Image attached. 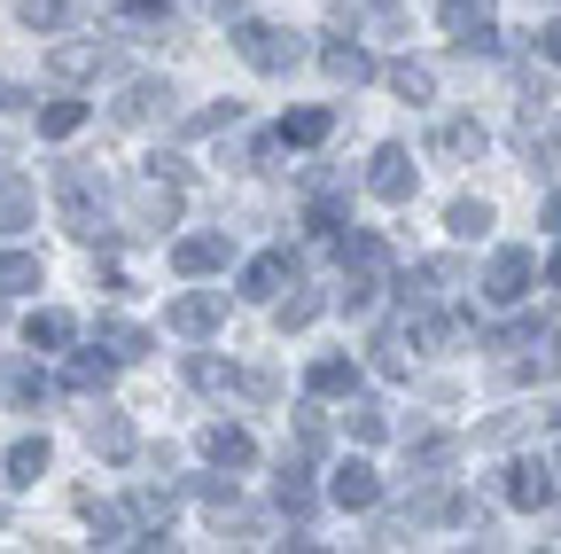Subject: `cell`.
Instances as JSON below:
<instances>
[{
    "label": "cell",
    "instance_id": "d6986e66",
    "mask_svg": "<svg viewBox=\"0 0 561 554\" xmlns=\"http://www.w3.org/2000/svg\"><path fill=\"white\" fill-rule=\"evenodd\" d=\"M47 71H55L62 87L94 79V71H102V39H62V47H47Z\"/></svg>",
    "mask_w": 561,
    "mask_h": 554
},
{
    "label": "cell",
    "instance_id": "ee69618b",
    "mask_svg": "<svg viewBox=\"0 0 561 554\" xmlns=\"http://www.w3.org/2000/svg\"><path fill=\"white\" fill-rule=\"evenodd\" d=\"M538 55H546V71H561V16L538 32Z\"/></svg>",
    "mask_w": 561,
    "mask_h": 554
},
{
    "label": "cell",
    "instance_id": "681fc988",
    "mask_svg": "<svg viewBox=\"0 0 561 554\" xmlns=\"http://www.w3.org/2000/svg\"><path fill=\"white\" fill-rule=\"evenodd\" d=\"M0 523H9V508H0Z\"/></svg>",
    "mask_w": 561,
    "mask_h": 554
},
{
    "label": "cell",
    "instance_id": "f35d334b",
    "mask_svg": "<svg viewBox=\"0 0 561 554\" xmlns=\"http://www.w3.org/2000/svg\"><path fill=\"white\" fill-rule=\"evenodd\" d=\"M16 16H24L32 32H55V24L70 16V0H16Z\"/></svg>",
    "mask_w": 561,
    "mask_h": 554
},
{
    "label": "cell",
    "instance_id": "5b68a950",
    "mask_svg": "<svg viewBox=\"0 0 561 554\" xmlns=\"http://www.w3.org/2000/svg\"><path fill=\"white\" fill-rule=\"evenodd\" d=\"M553 500H561V476H553V461H515V468H507V508L546 516Z\"/></svg>",
    "mask_w": 561,
    "mask_h": 554
},
{
    "label": "cell",
    "instance_id": "30bf717a",
    "mask_svg": "<svg viewBox=\"0 0 561 554\" xmlns=\"http://www.w3.org/2000/svg\"><path fill=\"white\" fill-rule=\"evenodd\" d=\"M110 117L117 125H157V117H172V87L164 79H125V94H117Z\"/></svg>",
    "mask_w": 561,
    "mask_h": 554
},
{
    "label": "cell",
    "instance_id": "cb8c5ba5",
    "mask_svg": "<svg viewBox=\"0 0 561 554\" xmlns=\"http://www.w3.org/2000/svg\"><path fill=\"white\" fill-rule=\"evenodd\" d=\"M453 453H460V438H445V430L405 438V468H413V476H445V468H453Z\"/></svg>",
    "mask_w": 561,
    "mask_h": 554
},
{
    "label": "cell",
    "instance_id": "c3c4849f",
    "mask_svg": "<svg viewBox=\"0 0 561 554\" xmlns=\"http://www.w3.org/2000/svg\"><path fill=\"white\" fill-rule=\"evenodd\" d=\"M553 476H561V453H553Z\"/></svg>",
    "mask_w": 561,
    "mask_h": 554
},
{
    "label": "cell",
    "instance_id": "7c38bea8",
    "mask_svg": "<svg viewBox=\"0 0 561 554\" xmlns=\"http://www.w3.org/2000/svg\"><path fill=\"white\" fill-rule=\"evenodd\" d=\"M328 500H335V508H351V516H367V508L382 500V476H375L367 461H343V468L328 476Z\"/></svg>",
    "mask_w": 561,
    "mask_h": 554
},
{
    "label": "cell",
    "instance_id": "8fae6325",
    "mask_svg": "<svg viewBox=\"0 0 561 554\" xmlns=\"http://www.w3.org/2000/svg\"><path fill=\"white\" fill-rule=\"evenodd\" d=\"M195 445H203V461H210V468H250V461H257V438H250L242 422H203V438H195Z\"/></svg>",
    "mask_w": 561,
    "mask_h": 554
},
{
    "label": "cell",
    "instance_id": "484cf974",
    "mask_svg": "<svg viewBox=\"0 0 561 554\" xmlns=\"http://www.w3.org/2000/svg\"><path fill=\"white\" fill-rule=\"evenodd\" d=\"M328 125H335L328 110H289V117H280V133H273V142H280V149H320V142H328Z\"/></svg>",
    "mask_w": 561,
    "mask_h": 554
},
{
    "label": "cell",
    "instance_id": "74e56055",
    "mask_svg": "<svg viewBox=\"0 0 561 554\" xmlns=\"http://www.w3.org/2000/svg\"><path fill=\"white\" fill-rule=\"evenodd\" d=\"M187 493H195L203 508H234V476H227V468H210V476H195V484H187Z\"/></svg>",
    "mask_w": 561,
    "mask_h": 554
},
{
    "label": "cell",
    "instance_id": "2e32d148",
    "mask_svg": "<svg viewBox=\"0 0 561 554\" xmlns=\"http://www.w3.org/2000/svg\"><path fill=\"white\" fill-rule=\"evenodd\" d=\"M32 219H39V188H32L24 172L0 165V235H16V227H32Z\"/></svg>",
    "mask_w": 561,
    "mask_h": 554
},
{
    "label": "cell",
    "instance_id": "5bb4252c",
    "mask_svg": "<svg viewBox=\"0 0 561 554\" xmlns=\"http://www.w3.org/2000/svg\"><path fill=\"white\" fill-rule=\"evenodd\" d=\"M133 219H140V227H172V219H180V180L149 172V180L133 188Z\"/></svg>",
    "mask_w": 561,
    "mask_h": 554
},
{
    "label": "cell",
    "instance_id": "f6af8a7d",
    "mask_svg": "<svg viewBox=\"0 0 561 554\" xmlns=\"http://www.w3.org/2000/svg\"><path fill=\"white\" fill-rule=\"evenodd\" d=\"M538 219H546V227L561 235V195H546V212H538Z\"/></svg>",
    "mask_w": 561,
    "mask_h": 554
},
{
    "label": "cell",
    "instance_id": "603a6c76",
    "mask_svg": "<svg viewBox=\"0 0 561 554\" xmlns=\"http://www.w3.org/2000/svg\"><path fill=\"white\" fill-rule=\"evenodd\" d=\"M273 508L289 516V523H305V516H312V484H305V461H280V476H273Z\"/></svg>",
    "mask_w": 561,
    "mask_h": 554
},
{
    "label": "cell",
    "instance_id": "44dd1931",
    "mask_svg": "<svg viewBox=\"0 0 561 554\" xmlns=\"http://www.w3.org/2000/svg\"><path fill=\"white\" fill-rule=\"evenodd\" d=\"M94 343H102V352L125 368V360L149 352V328H140V320H117V313H102V320H94Z\"/></svg>",
    "mask_w": 561,
    "mask_h": 554
},
{
    "label": "cell",
    "instance_id": "f1b7e54d",
    "mask_svg": "<svg viewBox=\"0 0 561 554\" xmlns=\"http://www.w3.org/2000/svg\"><path fill=\"white\" fill-rule=\"evenodd\" d=\"M515 368H523L530 383H553V375H561V336H553V328H538V336L523 343V360H515Z\"/></svg>",
    "mask_w": 561,
    "mask_h": 554
},
{
    "label": "cell",
    "instance_id": "7dc6e473",
    "mask_svg": "<svg viewBox=\"0 0 561 554\" xmlns=\"http://www.w3.org/2000/svg\"><path fill=\"white\" fill-rule=\"evenodd\" d=\"M546 422H553V430H561V406H553V414H546Z\"/></svg>",
    "mask_w": 561,
    "mask_h": 554
},
{
    "label": "cell",
    "instance_id": "f546056e",
    "mask_svg": "<svg viewBox=\"0 0 561 554\" xmlns=\"http://www.w3.org/2000/svg\"><path fill=\"white\" fill-rule=\"evenodd\" d=\"M24 343H32V352H62V343H70V313L39 305V313L24 320Z\"/></svg>",
    "mask_w": 561,
    "mask_h": 554
},
{
    "label": "cell",
    "instance_id": "ffe728a7",
    "mask_svg": "<svg viewBox=\"0 0 561 554\" xmlns=\"http://www.w3.org/2000/svg\"><path fill=\"white\" fill-rule=\"evenodd\" d=\"M305 391H312V398H351V391H359V360H343V352L312 360V368H305Z\"/></svg>",
    "mask_w": 561,
    "mask_h": 554
},
{
    "label": "cell",
    "instance_id": "e575fe53",
    "mask_svg": "<svg viewBox=\"0 0 561 554\" xmlns=\"http://www.w3.org/2000/svg\"><path fill=\"white\" fill-rule=\"evenodd\" d=\"M351 438H359V445H382L390 438V414L375 398H359V391H351Z\"/></svg>",
    "mask_w": 561,
    "mask_h": 554
},
{
    "label": "cell",
    "instance_id": "4316f807",
    "mask_svg": "<svg viewBox=\"0 0 561 554\" xmlns=\"http://www.w3.org/2000/svg\"><path fill=\"white\" fill-rule=\"evenodd\" d=\"M483 142H491V133H483L476 117H453V125H437V157H453V165L483 157Z\"/></svg>",
    "mask_w": 561,
    "mask_h": 554
},
{
    "label": "cell",
    "instance_id": "d590c367",
    "mask_svg": "<svg viewBox=\"0 0 561 554\" xmlns=\"http://www.w3.org/2000/svg\"><path fill=\"white\" fill-rule=\"evenodd\" d=\"M79 125H87V102H47V110H39V133H47V142H70Z\"/></svg>",
    "mask_w": 561,
    "mask_h": 554
},
{
    "label": "cell",
    "instance_id": "6da1fadb",
    "mask_svg": "<svg viewBox=\"0 0 561 554\" xmlns=\"http://www.w3.org/2000/svg\"><path fill=\"white\" fill-rule=\"evenodd\" d=\"M55 195H62V227L79 235V242H110L117 227H110V195H102V180L87 172V165H62L55 172Z\"/></svg>",
    "mask_w": 561,
    "mask_h": 554
},
{
    "label": "cell",
    "instance_id": "7a4b0ae2",
    "mask_svg": "<svg viewBox=\"0 0 561 554\" xmlns=\"http://www.w3.org/2000/svg\"><path fill=\"white\" fill-rule=\"evenodd\" d=\"M343 305L351 313H367L382 290H390V242L382 235H343Z\"/></svg>",
    "mask_w": 561,
    "mask_h": 554
},
{
    "label": "cell",
    "instance_id": "ba28073f",
    "mask_svg": "<svg viewBox=\"0 0 561 554\" xmlns=\"http://www.w3.org/2000/svg\"><path fill=\"white\" fill-rule=\"evenodd\" d=\"M367 195H382V203H405V195H413V149L382 142V149L367 157Z\"/></svg>",
    "mask_w": 561,
    "mask_h": 554
},
{
    "label": "cell",
    "instance_id": "7402d4cb",
    "mask_svg": "<svg viewBox=\"0 0 561 554\" xmlns=\"http://www.w3.org/2000/svg\"><path fill=\"white\" fill-rule=\"evenodd\" d=\"M413 297V290H405ZM398 336H413V343H430V352H445V343H453V313H437V305H405V320H398Z\"/></svg>",
    "mask_w": 561,
    "mask_h": 554
},
{
    "label": "cell",
    "instance_id": "f907efd6",
    "mask_svg": "<svg viewBox=\"0 0 561 554\" xmlns=\"http://www.w3.org/2000/svg\"><path fill=\"white\" fill-rule=\"evenodd\" d=\"M553 133H561V125H553Z\"/></svg>",
    "mask_w": 561,
    "mask_h": 554
},
{
    "label": "cell",
    "instance_id": "83f0119b",
    "mask_svg": "<svg viewBox=\"0 0 561 554\" xmlns=\"http://www.w3.org/2000/svg\"><path fill=\"white\" fill-rule=\"evenodd\" d=\"M110 375H117V360L102 352V343H94V352H70V368H62L70 391H110Z\"/></svg>",
    "mask_w": 561,
    "mask_h": 554
},
{
    "label": "cell",
    "instance_id": "bcb514c9",
    "mask_svg": "<svg viewBox=\"0 0 561 554\" xmlns=\"http://www.w3.org/2000/svg\"><path fill=\"white\" fill-rule=\"evenodd\" d=\"M546 282H553V290H561V250H553V258H546Z\"/></svg>",
    "mask_w": 561,
    "mask_h": 554
},
{
    "label": "cell",
    "instance_id": "d4e9b609",
    "mask_svg": "<svg viewBox=\"0 0 561 554\" xmlns=\"http://www.w3.org/2000/svg\"><path fill=\"white\" fill-rule=\"evenodd\" d=\"M0 398H9V406H39L47 398V375L32 360H0Z\"/></svg>",
    "mask_w": 561,
    "mask_h": 554
},
{
    "label": "cell",
    "instance_id": "8d00e7d4",
    "mask_svg": "<svg viewBox=\"0 0 561 554\" xmlns=\"http://www.w3.org/2000/svg\"><path fill=\"white\" fill-rule=\"evenodd\" d=\"M328 313V297L320 290H297V297H280V328H312Z\"/></svg>",
    "mask_w": 561,
    "mask_h": 554
},
{
    "label": "cell",
    "instance_id": "ab89813d",
    "mask_svg": "<svg viewBox=\"0 0 561 554\" xmlns=\"http://www.w3.org/2000/svg\"><path fill=\"white\" fill-rule=\"evenodd\" d=\"M125 24H172V0H117Z\"/></svg>",
    "mask_w": 561,
    "mask_h": 554
},
{
    "label": "cell",
    "instance_id": "4dcf8cb0",
    "mask_svg": "<svg viewBox=\"0 0 561 554\" xmlns=\"http://www.w3.org/2000/svg\"><path fill=\"white\" fill-rule=\"evenodd\" d=\"M382 79H390V94H405V102H430V94H437V71H430V63H413V55L390 63Z\"/></svg>",
    "mask_w": 561,
    "mask_h": 554
},
{
    "label": "cell",
    "instance_id": "4fadbf2b",
    "mask_svg": "<svg viewBox=\"0 0 561 554\" xmlns=\"http://www.w3.org/2000/svg\"><path fill=\"white\" fill-rule=\"evenodd\" d=\"M187 375H195L203 391H242V398H273V375H257V368H227V360H187Z\"/></svg>",
    "mask_w": 561,
    "mask_h": 554
},
{
    "label": "cell",
    "instance_id": "277c9868",
    "mask_svg": "<svg viewBox=\"0 0 561 554\" xmlns=\"http://www.w3.org/2000/svg\"><path fill=\"white\" fill-rule=\"evenodd\" d=\"M445 32L460 55H500V32H491V0H445Z\"/></svg>",
    "mask_w": 561,
    "mask_h": 554
},
{
    "label": "cell",
    "instance_id": "e0dca14e",
    "mask_svg": "<svg viewBox=\"0 0 561 554\" xmlns=\"http://www.w3.org/2000/svg\"><path fill=\"white\" fill-rule=\"evenodd\" d=\"M320 71H328L335 87H367V79H375V55H367L359 39H328V47H320Z\"/></svg>",
    "mask_w": 561,
    "mask_h": 554
},
{
    "label": "cell",
    "instance_id": "60d3db41",
    "mask_svg": "<svg viewBox=\"0 0 561 554\" xmlns=\"http://www.w3.org/2000/svg\"><path fill=\"white\" fill-rule=\"evenodd\" d=\"M297 438H305V453L328 445V414H320V406H297Z\"/></svg>",
    "mask_w": 561,
    "mask_h": 554
},
{
    "label": "cell",
    "instance_id": "9c48e42d",
    "mask_svg": "<svg viewBox=\"0 0 561 554\" xmlns=\"http://www.w3.org/2000/svg\"><path fill=\"white\" fill-rule=\"evenodd\" d=\"M280 290H297V258H289V250H257V258L242 265V297L273 305Z\"/></svg>",
    "mask_w": 561,
    "mask_h": 554
},
{
    "label": "cell",
    "instance_id": "b9f144b4",
    "mask_svg": "<svg viewBox=\"0 0 561 554\" xmlns=\"http://www.w3.org/2000/svg\"><path fill=\"white\" fill-rule=\"evenodd\" d=\"M375 368H382V375H405V336H398V328L375 343Z\"/></svg>",
    "mask_w": 561,
    "mask_h": 554
},
{
    "label": "cell",
    "instance_id": "7bdbcfd3",
    "mask_svg": "<svg viewBox=\"0 0 561 554\" xmlns=\"http://www.w3.org/2000/svg\"><path fill=\"white\" fill-rule=\"evenodd\" d=\"M234 117H242L234 102H219V110H195V117H187V133H219V125H234Z\"/></svg>",
    "mask_w": 561,
    "mask_h": 554
},
{
    "label": "cell",
    "instance_id": "836d02e7",
    "mask_svg": "<svg viewBox=\"0 0 561 554\" xmlns=\"http://www.w3.org/2000/svg\"><path fill=\"white\" fill-rule=\"evenodd\" d=\"M445 227H453L460 242H476V235H491V203H483V195H460V203H453V212H445Z\"/></svg>",
    "mask_w": 561,
    "mask_h": 554
},
{
    "label": "cell",
    "instance_id": "3957f363",
    "mask_svg": "<svg viewBox=\"0 0 561 554\" xmlns=\"http://www.w3.org/2000/svg\"><path fill=\"white\" fill-rule=\"evenodd\" d=\"M234 55L250 63V71H265V79H280V71H297L305 63V39L297 32H280V24H234Z\"/></svg>",
    "mask_w": 561,
    "mask_h": 554
},
{
    "label": "cell",
    "instance_id": "ac0fdd59",
    "mask_svg": "<svg viewBox=\"0 0 561 554\" xmlns=\"http://www.w3.org/2000/svg\"><path fill=\"white\" fill-rule=\"evenodd\" d=\"M172 265L187 273V282L219 273V265H227V235H180V242H172Z\"/></svg>",
    "mask_w": 561,
    "mask_h": 554
},
{
    "label": "cell",
    "instance_id": "d6a6232c",
    "mask_svg": "<svg viewBox=\"0 0 561 554\" xmlns=\"http://www.w3.org/2000/svg\"><path fill=\"white\" fill-rule=\"evenodd\" d=\"M47 476V438H16L9 445V484H39Z\"/></svg>",
    "mask_w": 561,
    "mask_h": 554
},
{
    "label": "cell",
    "instance_id": "1f68e13d",
    "mask_svg": "<svg viewBox=\"0 0 561 554\" xmlns=\"http://www.w3.org/2000/svg\"><path fill=\"white\" fill-rule=\"evenodd\" d=\"M39 282H47V265L32 250H0V297H9V290H39Z\"/></svg>",
    "mask_w": 561,
    "mask_h": 554
},
{
    "label": "cell",
    "instance_id": "9a60e30c",
    "mask_svg": "<svg viewBox=\"0 0 561 554\" xmlns=\"http://www.w3.org/2000/svg\"><path fill=\"white\" fill-rule=\"evenodd\" d=\"M87 445H94L102 461H133L140 438H133V422H125L117 406H94V414H87Z\"/></svg>",
    "mask_w": 561,
    "mask_h": 554
},
{
    "label": "cell",
    "instance_id": "52a82bcc",
    "mask_svg": "<svg viewBox=\"0 0 561 554\" xmlns=\"http://www.w3.org/2000/svg\"><path fill=\"white\" fill-rule=\"evenodd\" d=\"M219 320H227V290H187V297L164 305V328L172 336H210Z\"/></svg>",
    "mask_w": 561,
    "mask_h": 554
},
{
    "label": "cell",
    "instance_id": "8992f818",
    "mask_svg": "<svg viewBox=\"0 0 561 554\" xmlns=\"http://www.w3.org/2000/svg\"><path fill=\"white\" fill-rule=\"evenodd\" d=\"M530 282H538V258H530V250H500V258L483 265V297H491V305H523Z\"/></svg>",
    "mask_w": 561,
    "mask_h": 554
}]
</instances>
